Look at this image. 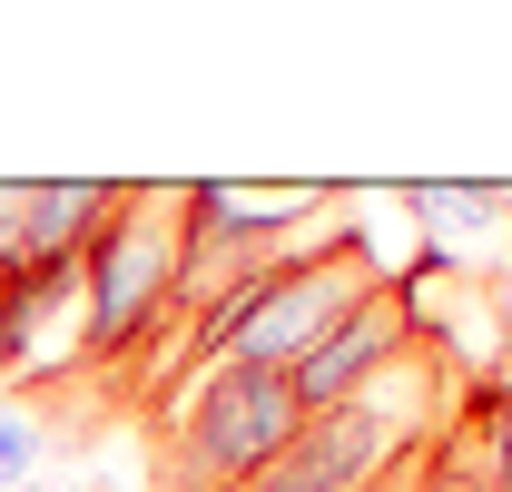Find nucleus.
I'll return each instance as SVG.
<instances>
[{
  "label": "nucleus",
  "mask_w": 512,
  "mask_h": 492,
  "mask_svg": "<svg viewBox=\"0 0 512 492\" xmlns=\"http://www.w3.org/2000/svg\"><path fill=\"white\" fill-rule=\"evenodd\" d=\"M384 276L394 266L375 256V237L365 227H335L325 246L286 256L276 276H256L237 296H217L207 315H188V365H266V374H286L306 345H325L345 325V306H365Z\"/></svg>",
  "instance_id": "f257e3e1"
},
{
  "label": "nucleus",
  "mask_w": 512,
  "mask_h": 492,
  "mask_svg": "<svg viewBox=\"0 0 512 492\" xmlns=\"http://www.w3.org/2000/svg\"><path fill=\"white\" fill-rule=\"evenodd\" d=\"M188 276V187H119L99 237L79 246V365H128L158 345V315H178Z\"/></svg>",
  "instance_id": "f03ea898"
},
{
  "label": "nucleus",
  "mask_w": 512,
  "mask_h": 492,
  "mask_svg": "<svg viewBox=\"0 0 512 492\" xmlns=\"http://www.w3.org/2000/svg\"><path fill=\"white\" fill-rule=\"evenodd\" d=\"M296 424H306V414H296L286 374L197 365V384L178 394V414H168V492H247L256 473L286 453Z\"/></svg>",
  "instance_id": "7ed1b4c3"
},
{
  "label": "nucleus",
  "mask_w": 512,
  "mask_h": 492,
  "mask_svg": "<svg viewBox=\"0 0 512 492\" xmlns=\"http://www.w3.org/2000/svg\"><path fill=\"white\" fill-rule=\"evenodd\" d=\"M424 345V325H414V286H394L384 276L365 306H345V325L306 345L296 365H286V394H296V414H325V404H345V394H365L394 355H414Z\"/></svg>",
  "instance_id": "20e7f679"
},
{
  "label": "nucleus",
  "mask_w": 512,
  "mask_h": 492,
  "mask_svg": "<svg viewBox=\"0 0 512 492\" xmlns=\"http://www.w3.org/2000/svg\"><path fill=\"white\" fill-rule=\"evenodd\" d=\"M40 453H50V443H40V414L0 394V492H30V483H40Z\"/></svg>",
  "instance_id": "39448f33"
},
{
  "label": "nucleus",
  "mask_w": 512,
  "mask_h": 492,
  "mask_svg": "<svg viewBox=\"0 0 512 492\" xmlns=\"http://www.w3.org/2000/svg\"><path fill=\"white\" fill-rule=\"evenodd\" d=\"M414 217H444V237H463V227H493L503 197L493 187H414Z\"/></svg>",
  "instance_id": "423d86ee"
},
{
  "label": "nucleus",
  "mask_w": 512,
  "mask_h": 492,
  "mask_svg": "<svg viewBox=\"0 0 512 492\" xmlns=\"http://www.w3.org/2000/svg\"><path fill=\"white\" fill-rule=\"evenodd\" d=\"M414 492H493V483H483V473H463L453 453H434V473H424V483H414Z\"/></svg>",
  "instance_id": "0eeeda50"
},
{
  "label": "nucleus",
  "mask_w": 512,
  "mask_h": 492,
  "mask_svg": "<svg viewBox=\"0 0 512 492\" xmlns=\"http://www.w3.org/2000/svg\"><path fill=\"white\" fill-rule=\"evenodd\" d=\"M493 492H512V483H493Z\"/></svg>",
  "instance_id": "6e6552de"
}]
</instances>
